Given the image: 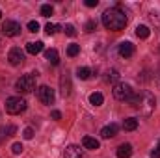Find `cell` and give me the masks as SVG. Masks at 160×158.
Returning <instances> with one entry per match:
<instances>
[{"instance_id":"cell-9","label":"cell","mask_w":160,"mask_h":158,"mask_svg":"<svg viewBox=\"0 0 160 158\" xmlns=\"http://www.w3.org/2000/svg\"><path fill=\"white\" fill-rule=\"evenodd\" d=\"M71 89H73V86H71L69 75H62V78H60V91H62V97H63V99L69 97V95H71Z\"/></svg>"},{"instance_id":"cell-1","label":"cell","mask_w":160,"mask_h":158,"mask_svg":"<svg viewBox=\"0 0 160 158\" xmlns=\"http://www.w3.org/2000/svg\"><path fill=\"white\" fill-rule=\"evenodd\" d=\"M130 104H132V108L134 110H138L142 116H145V117H149L153 112H155V104H157V101H155V95L151 93V91H140V93H136L132 99H130Z\"/></svg>"},{"instance_id":"cell-2","label":"cell","mask_w":160,"mask_h":158,"mask_svg":"<svg viewBox=\"0 0 160 158\" xmlns=\"http://www.w3.org/2000/svg\"><path fill=\"white\" fill-rule=\"evenodd\" d=\"M102 24L106 30L112 32H119L127 26V15L125 11H121L119 7H110L102 13Z\"/></svg>"},{"instance_id":"cell-22","label":"cell","mask_w":160,"mask_h":158,"mask_svg":"<svg viewBox=\"0 0 160 158\" xmlns=\"http://www.w3.org/2000/svg\"><path fill=\"white\" fill-rule=\"evenodd\" d=\"M78 52H80V45H77V43H71V45L67 47V54H69L71 58H75Z\"/></svg>"},{"instance_id":"cell-24","label":"cell","mask_w":160,"mask_h":158,"mask_svg":"<svg viewBox=\"0 0 160 158\" xmlns=\"http://www.w3.org/2000/svg\"><path fill=\"white\" fill-rule=\"evenodd\" d=\"M58 30H60V26H58V24H50V22H48V24L45 26V32H47L48 36H54Z\"/></svg>"},{"instance_id":"cell-4","label":"cell","mask_w":160,"mask_h":158,"mask_svg":"<svg viewBox=\"0 0 160 158\" xmlns=\"http://www.w3.org/2000/svg\"><path fill=\"white\" fill-rule=\"evenodd\" d=\"M15 87H17V91H21V93H30V91H34V89H36V75L30 73V75L21 77V78L17 80Z\"/></svg>"},{"instance_id":"cell-12","label":"cell","mask_w":160,"mask_h":158,"mask_svg":"<svg viewBox=\"0 0 160 158\" xmlns=\"http://www.w3.org/2000/svg\"><path fill=\"white\" fill-rule=\"evenodd\" d=\"M119 54L123 58H130V56L134 54V45H132L130 41H123L119 45Z\"/></svg>"},{"instance_id":"cell-6","label":"cell","mask_w":160,"mask_h":158,"mask_svg":"<svg viewBox=\"0 0 160 158\" xmlns=\"http://www.w3.org/2000/svg\"><path fill=\"white\" fill-rule=\"evenodd\" d=\"M2 32L8 37H15L21 34V24L17 21H6V22H2Z\"/></svg>"},{"instance_id":"cell-28","label":"cell","mask_w":160,"mask_h":158,"mask_svg":"<svg viewBox=\"0 0 160 158\" xmlns=\"http://www.w3.org/2000/svg\"><path fill=\"white\" fill-rule=\"evenodd\" d=\"M95 28H97V22H95V21H88V22H86V26H84V30H86L88 34H89V32H93Z\"/></svg>"},{"instance_id":"cell-10","label":"cell","mask_w":160,"mask_h":158,"mask_svg":"<svg viewBox=\"0 0 160 158\" xmlns=\"http://www.w3.org/2000/svg\"><path fill=\"white\" fill-rule=\"evenodd\" d=\"M63 158H86V153L78 145H69L65 149V153H63Z\"/></svg>"},{"instance_id":"cell-5","label":"cell","mask_w":160,"mask_h":158,"mask_svg":"<svg viewBox=\"0 0 160 158\" xmlns=\"http://www.w3.org/2000/svg\"><path fill=\"white\" fill-rule=\"evenodd\" d=\"M114 97L121 102H130V99L134 97V91L128 84H116L114 87Z\"/></svg>"},{"instance_id":"cell-31","label":"cell","mask_w":160,"mask_h":158,"mask_svg":"<svg viewBox=\"0 0 160 158\" xmlns=\"http://www.w3.org/2000/svg\"><path fill=\"white\" fill-rule=\"evenodd\" d=\"M97 4H99V0H86V6L88 7H95Z\"/></svg>"},{"instance_id":"cell-29","label":"cell","mask_w":160,"mask_h":158,"mask_svg":"<svg viewBox=\"0 0 160 158\" xmlns=\"http://www.w3.org/2000/svg\"><path fill=\"white\" fill-rule=\"evenodd\" d=\"M22 143H13V147H11V151H13V155H21L22 153Z\"/></svg>"},{"instance_id":"cell-27","label":"cell","mask_w":160,"mask_h":158,"mask_svg":"<svg viewBox=\"0 0 160 158\" xmlns=\"http://www.w3.org/2000/svg\"><path fill=\"white\" fill-rule=\"evenodd\" d=\"M28 30L34 32V34L39 32V22H38V21H30V22H28Z\"/></svg>"},{"instance_id":"cell-25","label":"cell","mask_w":160,"mask_h":158,"mask_svg":"<svg viewBox=\"0 0 160 158\" xmlns=\"http://www.w3.org/2000/svg\"><path fill=\"white\" fill-rule=\"evenodd\" d=\"M63 32L69 36V37H75L77 36V28L73 26V24H65V28H63Z\"/></svg>"},{"instance_id":"cell-21","label":"cell","mask_w":160,"mask_h":158,"mask_svg":"<svg viewBox=\"0 0 160 158\" xmlns=\"http://www.w3.org/2000/svg\"><path fill=\"white\" fill-rule=\"evenodd\" d=\"M77 77H78L80 80H88L91 77V69H88V67H78V69H77Z\"/></svg>"},{"instance_id":"cell-3","label":"cell","mask_w":160,"mask_h":158,"mask_svg":"<svg viewBox=\"0 0 160 158\" xmlns=\"http://www.w3.org/2000/svg\"><path fill=\"white\" fill-rule=\"evenodd\" d=\"M26 110V101L21 99V97H9L6 101V112L11 114V116H19Z\"/></svg>"},{"instance_id":"cell-23","label":"cell","mask_w":160,"mask_h":158,"mask_svg":"<svg viewBox=\"0 0 160 158\" xmlns=\"http://www.w3.org/2000/svg\"><path fill=\"white\" fill-rule=\"evenodd\" d=\"M52 13H54V7H52L50 4H43V6H41V15H43V17H50Z\"/></svg>"},{"instance_id":"cell-15","label":"cell","mask_w":160,"mask_h":158,"mask_svg":"<svg viewBox=\"0 0 160 158\" xmlns=\"http://www.w3.org/2000/svg\"><path fill=\"white\" fill-rule=\"evenodd\" d=\"M82 145L86 149H99V140H95L91 136H84L82 138Z\"/></svg>"},{"instance_id":"cell-33","label":"cell","mask_w":160,"mask_h":158,"mask_svg":"<svg viewBox=\"0 0 160 158\" xmlns=\"http://www.w3.org/2000/svg\"><path fill=\"white\" fill-rule=\"evenodd\" d=\"M50 116H52V119H56V121H58V119H62V114H60L58 110H52V114H50Z\"/></svg>"},{"instance_id":"cell-36","label":"cell","mask_w":160,"mask_h":158,"mask_svg":"<svg viewBox=\"0 0 160 158\" xmlns=\"http://www.w3.org/2000/svg\"><path fill=\"white\" fill-rule=\"evenodd\" d=\"M0 17H2V11H0Z\"/></svg>"},{"instance_id":"cell-8","label":"cell","mask_w":160,"mask_h":158,"mask_svg":"<svg viewBox=\"0 0 160 158\" xmlns=\"http://www.w3.org/2000/svg\"><path fill=\"white\" fill-rule=\"evenodd\" d=\"M8 60H9L11 65H22V63H24V52H22L21 48L13 47V48L9 50V54H8Z\"/></svg>"},{"instance_id":"cell-11","label":"cell","mask_w":160,"mask_h":158,"mask_svg":"<svg viewBox=\"0 0 160 158\" xmlns=\"http://www.w3.org/2000/svg\"><path fill=\"white\" fill-rule=\"evenodd\" d=\"M118 132H119V126H118L116 123H110V125L102 126V130H101V136H102L104 140H110V138L118 136Z\"/></svg>"},{"instance_id":"cell-17","label":"cell","mask_w":160,"mask_h":158,"mask_svg":"<svg viewBox=\"0 0 160 158\" xmlns=\"http://www.w3.org/2000/svg\"><path fill=\"white\" fill-rule=\"evenodd\" d=\"M26 50H28V54H39L41 50H43V43L41 41H32V43H28L26 45Z\"/></svg>"},{"instance_id":"cell-34","label":"cell","mask_w":160,"mask_h":158,"mask_svg":"<svg viewBox=\"0 0 160 158\" xmlns=\"http://www.w3.org/2000/svg\"><path fill=\"white\" fill-rule=\"evenodd\" d=\"M2 45H4V41H2V37H0V50H2Z\"/></svg>"},{"instance_id":"cell-32","label":"cell","mask_w":160,"mask_h":158,"mask_svg":"<svg viewBox=\"0 0 160 158\" xmlns=\"http://www.w3.org/2000/svg\"><path fill=\"white\" fill-rule=\"evenodd\" d=\"M151 158H160V149H158V147L151 151Z\"/></svg>"},{"instance_id":"cell-14","label":"cell","mask_w":160,"mask_h":158,"mask_svg":"<svg viewBox=\"0 0 160 158\" xmlns=\"http://www.w3.org/2000/svg\"><path fill=\"white\" fill-rule=\"evenodd\" d=\"M45 58H47L52 65H58V63H60V56H58V50H56V48H48V50H45Z\"/></svg>"},{"instance_id":"cell-13","label":"cell","mask_w":160,"mask_h":158,"mask_svg":"<svg viewBox=\"0 0 160 158\" xmlns=\"http://www.w3.org/2000/svg\"><path fill=\"white\" fill-rule=\"evenodd\" d=\"M132 156V145L130 143H123L118 147V158H130Z\"/></svg>"},{"instance_id":"cell-7","label":"cell","mask_w":160,"mask_h":158,"mask_svg":"<svg viewBox=\"0 0 160 158\" xmlns=\"http://www.w3.org/2000/svg\"><path fill=\"white\" fill-rule=\"evenodd\" d=\"M38 97H39V101L43 104L50 106L54 102V89H50L48 86H41L39 89H38Z\"/></svg>"},{"instance_id":"cell-18","label":"cell","mask_w":160,"mask_h":158,"mask_svg":"<svg viewBox=\"0 0 160 158\" xmlns=\"http://www.w3.org/2000/svg\"><path fill=\"white\" fill-rule=\"evenodd\" d=\"M123 128L128 130V132H130V130H136V128H138V119H134V117L125 119V121H123Z\"/></svg>"},{"instance_id":"cell-19","label":"cell","mask_w":160,"mask_h":158,"mask_svg":"<svg viewBox=\"0 0 160 158\" xmlns=\"http://www.w3.org/2000/svg\"><path fill=\"white\" fill-rule=\"evenodd\" d=\"M136 36H138L140 39H147V37L151 36V30H149L147 26H143V24H140V26L136 28Z\"/></svg>"},{"instance_id":"cell-35","label":"cell","mask_w":160,"mask_h":158,"mask_svg":"<svg viewBox=\"0 0 160 158\" xmlns=\"http://www.w3.org/2000/svg\"><path fill=\"white\" fill-rule=\"evenodd\" d=\"M157 147H158V149H160V141H158V145H157Z\"/></svg>"},{"instance_id":"cell-30","label":"cell","mask_w":160,"mask_h":158,"mask_svg":"<svg viewBox=\"0 0 160 158\" xmlns=\"http://www.w3.org/2000/svg\"><path fill=\"white\" fill-rule=\"evenodd\" d=\"M22 136H24L26 140H32V138H34V128H30V126H28V128H24Z\"/></svg>"},{"instance_id":"cell-26","label":"cell","mask_w":160,"mask_h":158,"mask_svg":"<svg viewBox=\"0 0 160 158\" xmlns=\"http://www.w3.org/2000/svg\"><path fill=\"white\" fill-rule=\"evenodd\" d=\"M149 19H151V22L153 24H160V11H151V15H149Z\"/></svg>"},{"instance_id":"cell-16","label":"cell","mask_w":160,"mask_h":158,"mask_svg":"<svg viewBox=\"0 0 160 158\" xmlns=\"http://www.w3.org/2000/svg\"><path fill=\"white\" fill-rule=\"evenodd\" d=\"M118 80H119V71H118V69L106 71V77H104V82H106V84H116Z\"/></svg>"},{"instance_id":"cell-20","label":"cell","mask_w":160,"mask_h":158,"mask_svg":"<svg viewBox=\"0 0 160 158\" xmlns=\"http://www.w3.org/2000/svg\"><path fill=\"white\" fill-rule=\"evenodd\" d=\"M89 102H91L93 106H101V104L104 102L102 93H91V95H89Z\"/></svg>"}]
</instances>
